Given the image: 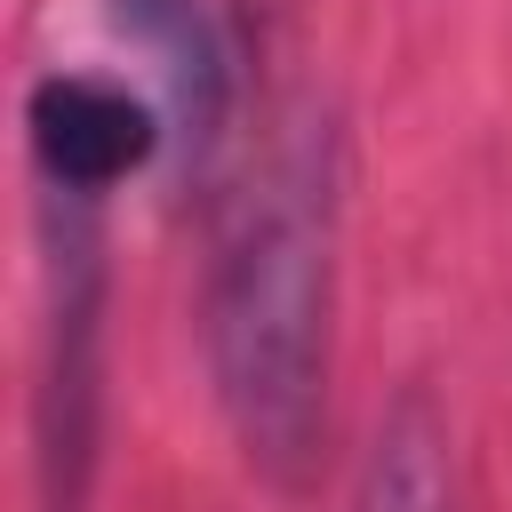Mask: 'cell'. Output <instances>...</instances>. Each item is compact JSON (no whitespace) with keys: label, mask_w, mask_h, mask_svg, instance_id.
I'll use <instances>...</instances> for the list:
<instances>
[{"label":"cell","mask_w":512,"mask_h":512,"mask_svg":"<svg viewBox=\"0 0 512 512\" xmlns=\"http://www.w3.org/2000/svg\"><path fill=\"white\" fill-rule=\"evenodd\" d=\"M328 208V136H288L240 192L208 288L224 416L248 464L280 488L312 472L328 408Z\"/></svg>","instance_id":"6da1fadb"},{"label":"cell","mask_w":512,"mask_h":512,"mask_svg":"<svg viewBox=\"0 0 512 512\" xmlns=\"http://www.w3.org/2000/svg\"><path fill=\"white\" fill-rule=\"evenodd\" d=\"M152 144H160L152 112H144L128 88H112V80L56 72V80L32 88V152H40V168H48L56 184H72V192L120 184L128 168L152 160Z\"/></svg>","instance_id":"7a4b0ae2"},{"label":"cell","mask_w":512,"mask_h":512,"mask_svg":"<svg viewBox=\"0 0 512 512\" xmlns=\"http://www.w3.org/2000/svg\"><path fill=\"white\" fill-rule=\"evenodd\" d=\"M360 512H456L448 424L424 392H400L392 416L376 424V448L360 472Z\"/></svg>","instance_id":"3957f363"}]
</instances>
